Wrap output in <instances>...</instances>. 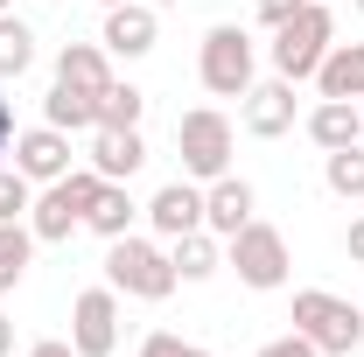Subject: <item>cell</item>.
<instances>
[{
  "label": "cell",
  "instance_id": "obj_1",
  "mask_svg": "<svg viewBox=\"0 0 364 357\" xmlns=\"http://www.w3.org/2000/svg\"><path fill=\"white\" fill-rule=\"evenodd\" d=\"M336 43V14H329V0H301L280 28H273V70L287 78V85H301V78H316L322 56Z\"/></svg>",
  "mask_w": 364,
  "mask_h": 357
},
{
  "label": "cell",
  "instance_id": "obj_2",
  "mask_svg": "<svg viewBox=\"0 0 364 357\" xmlns=\"http://www.w3.org/2000/svg\"><path fill=\"white\" fill-rule=\"evenodd\" d=\"M105 287L134 294V302H168L176 294V260L154 245V238H112L105 245Z\"/></svg>",
  "mask_w": 364,
  "mask_h": 357
},
{
  "label": "cell",
  "instance_id": "obj_3",
  "mask_svg": "<svg viewBox=\"0 0 364 357\" xmlns=\"http://www.w3.org/2000/svg\"><path fill=\"white\" fill-rule=\"evenodd\" d=\"M294 329H301L322 357H358L364 309H350V302L329 294V287H301V294H294Z\"/></svg>",
  "mask_w": 364,
  "mask_h": 357
},
{
  "label": "cell",
  "instance_id": "obj_4",
  "mask_svg": "<svg viewBox=\"0 0 364 357\" xmlns=\"http://www.w3.org/2000/svg\"><path fill=\"white\" fill-rule=\"evenodd\" d=\"M252 70H259L252 36H245L238 21H218V28L203 36V49H196V78H203V91H218V98H245V91L259 85Z\"/></svg>",
  "mask_w": 364,
  "mask_h": 357
},
{
  "label": "cell",
  "instance_id": "obj_5",
  "mask_svg": "<svg viewBox=\"0 0 364 357\" xmlns=\"http://www.w3.org/2000/svg\"><path fill=\"white\" fill-rule=\"evenodd\" d=\"M98 169H70V176H56V182H43V196L28 203V231H36V245H63L77 224H85V211H91V196H98Z\"/></svg>",
  "mask_w": 364,
  "mask_h": 357
},
{
  "label": "cell",
  "instance_id": "obj_6",
  "mask_svg": "<svg viewBox=\"0 0 364 357\" xmlns=\"http://www.w3.org/2000/svg\"><path fill=\"white\" fill-rule=\"evenodd\" d=\"M176 154H182V176L189 182H218L231 176V119L218 105H196L176 119Z\"/></svg>",
  "mask_w": 364,
  "mask_h": 357
},
{
  "label": "cell",
  "instance_id": "obj_7",
  "mask_svg": "<svg viewBox=\"0 0 364 357\" xmlns=\"http://www.w3.org/2000/svg\"><path fill=\"white\" fill-rule=\"evenodd\" d=\"M225 267L238 273L252 294H273V287H287V267H294V260H287V238H280L273 224L252 218L245 231H231V238H225Z\"/></svg>",
  "mask_w": 364,
  "mask_h": 357
},
{
  "label": "cell",
  "instance_id": "obj_8",
  "mask_svg": "<svg viewBox=\"0 0 364 357\" xmlns=\"http://www.w3.org/2000/svg\"><path fill=\"white\" fill-rule=\"evenodd\" d=\"M70 343H77V357L119 351V287H85L70 302Z\"/></svg>",
  "mask_w": 364,
  "mask_h": 357
},
{
  "label": "cell",
  "instance_id": "obj_9",
  "mask_svg": "<svg viewBox=\"0 0 364 357\" xmlns=\"http://www.w3.org/2000/svg\"><path fill=\"white\" fill-rule=\"evenodd\" d=\"M14 169L28 182H56V176H70V134L63 127H28V134H14Z\"/></svg>",
  "mask_w": 364,
  "mask_h": 357
},
{
  "label": "cell",
  "instance_id": "obj_10",
  "mask_svg": "<svg viewBox=\"0 0 364 357\" xmlns=\"http://www.w3.org/2000/svg\"><path fill=\"white\" fill-rule=\"evenodd\" d=\"M98 43H105V56H127V63H134V56H147V49L161 43V21H154L147 0L105 7V36H98Z\"/></svg>",
  "mask_w": 364,
  "mask_h": 357
},
{
  "label": "cell",
  "instance_id": "obj_11",
  "mask_svg": "<svg viewBox=\"0 0 364 357\" xmlns=\"http://www.w3.org/2000/svg\"><path fill=\"white\" fill-rule=\"evenodd\" d=\"M147 224H154L161 238L196 231V224H203V182H189V176L161 182V189H154V203H147Z\"/></svg>",
  "mask_w": 364,
  "mask_h": 357
},
{
  "label": "cell",
  "instance_id": "obj_12",
  "mask_svg": "<svg viewBox=\"0 0 364 357\" xmlns=\"http://www.w3.org/2000/svg\"><path fill=\"white\" fill-rule=\"evenodd\" d=\"M252 182L245 176H218V182H203V231H218V238H231V231H245L252 224Z\"/></svg>",
  "mask_w": 364,
  "mask_h": 357
},
{
  "label": "cell",
  "instance_id": "obj_13",
  "mask_svg": "<svg viewBox=\"0 0 364 357\" xmlns=\"http://www.w3.org/2000/svg\"><path fill=\"white\" fill-rule=\"evenodd\" d=\"M140 161H147V140H140V127H91V169H98L105 182L140 176Z\"/></svg>",
  "mask_w": 364,
  "mask_h": 357
},
{
  "label": "cell",
  "instance_id": "obj_14",
  "mask_svg": "<svg viewBox=\"0 0 364 357\" xmlns=\"http://www.w3.org/2000/svg\"><path fill=\"white\" fill-rule=\"evenodd\" d=\"M245 134H252V140L294 134V85H287V78H273V85H252V91H245Z\"/></svg>",
  "mask_w": 364,
  "mask_h": 357
},
{
  "label": "cell",
  "instance_id": "obj_15",
  "mask_svg": "<svg viewBox=\"0 0 364 357\" xmlns=\"http://www.w3.org/2000/svg\"><path fill=\"white\" fill-rule=\"evenodd\" d=\"M309 140H316L322 154H336V147H358V140H364V112H358V98H322L316 112H309Z\"/></svg>",
  "mask_w": 364,
  "mask_h": 357
},
{
  "label": "cell",
  "instance_id": "obj_16",
  "mask_svg": "<svg viewBox=\"0 0 364 357\" xmlns=\"http://www.w3.org/2000/svg\"><path fill=\"white\" fill-rule=\"evenodd\" d=\"M134 218H140V203L127 196V182H98V196H91V211H85V231H98L112 245V238L134 231Z\"/></svg>",
  "mask_w": 364,
  "mask_h": 357
},
{
  "label": "cell",
  "instance_id": "obj_17",
  "mask_svg": "<svg viewBox=\"0 0 364 357\" xmlns=\"http://www.w3.org/2000/svg\"><path fill=\"white\" fill-rule=\"evenodd\" d=\"M316 91L322 98H364V43H329L316 70Z\"/></svg>",
  "mask_w": 364,
  "mask_h": 357
},
{
  "label": "cell",
  "instance_id": "obj_18",
  "mask_svg": "<svg viewBox=\"0 0 364 357\" xmlns=\"http://www.w3.org/2000/svg\"><path fill=\"white\" fill-rule=\"evenodd\" d=\"M56 78L77 91H105L112 85V56H105V43H63L56 49Z\"/></svg>",
  "mask_w": 364,
  "mask_h": 357
},
{
  "label": "cell",
  "instance_id": "obj_19",
  "mask_svg": "<svg viewBox=\"0 0 364 357\" xmlns=\"http://www.w3.org/2000/svg\"><path fill=\"white\" fill-rule=\"evenodd\" d=\"M168 260H176V280H210V273L225 267V245H218V231H182V238H168Z\"/></svg>",
  "mask_w": 364,
  "mask_h": 357
},
{
  "label": "cell",
  "instance_id": "obj_20",
  "mask_svg": "<svg viewBox=\"0 0 364 357\" xmlns=\"http://www.w3.org/2000/svg\"><path fill=\"white\" fill-rule=\"evenodd\" d=\"M43 119L49 127H63V134H85V127H98V91H77V85H49V98H43Z\"/></svg>",
  "mask_w": 364,
  "mask_h": 357
},
{
  "label": "cell",
  "instance_id": "obj_21",
  "mask_svg": "<svg viewBox=\"0 0 364 357\" xmlns=\"http://www.w3.org/2000/svg\"><path fill=\"white\" fill-rule=\"evenodd\" d=\"M322 182H329V196L358 203V196H364V140H358V147H336V154H322Z\"/></svg>",
  "mask_w": 364,
  "mask_h": 357
},
{
  "label": "cell",
  "instance_id": "obj_22",
  "mask_svg": "<svg viewBox=\"0 0 364 357\" xmlns=\"http://www.w3.org/2000/svg\"><path fill=\"white\" fill-rule=\"evenodd\" d=\"M28 260H36V231H28V218H21V224H0V294L21 287Z\"/></svg>",
  "mask_w": 364,
  "mask_h": 357
},
{
  "label": "cell",
  "instance_id": "obj_23",
  "mask_svg": "<svg viewBox=\"0 0 364 357\" xmlns=\"http://www.w3.org/2000/svg\"><path fill=\"white\" fill-rule=\"evenodd\" d=\"M140 112H147V91L140 85H112L98 91V127H140Z\"/></svg>",
  "mask_w": 364,
  "mask_h": 357
},
{
  "label": "cell",
  "instance_id": "obj_24",
  "mask_svg": "<svg viewBox=\"0 0 364 357\" xmlns=\"http://www.w3.org/2000/svg\"><path fill=\"white\" fill-rule=\"evenodd\" d=\"M36 63V36H28V21L21 14H0V78H21Z\"/></svg>",
  "mask_w": 364,
  "mask_h": 357
},
{
  "label": "cell",
  "instance_id": "obj_25",
  "mask_svg": "<svg viewBox=\"0 0 364 357\" xmlns=\"http://www.w3.org/2000/svg\"><path fill=\"white\" fill-rule=\"evenodd\" d=\"M28 203H36V182L21 176V169H0V224H21Z\"/></svg>",
  "mask_w": 364,
  "mask_h": 357
},
{
  "label": "cell",
  "instance_id": "obj_26",
  "mask_svg": "<svg viewBox=\"0 0 364 357\" xmlns=\"http://www.w3.org/2000/svg\"><path fill=\"white\" fill-rule=\"evenodd\" d=\"M140 357H210L203 343H182V336H168V329H154L147 343H140Z\"/></svg>",
  "mask_w": 364,
  "mask_h": 357
},
{
  "label": "cell",
  "instance_id": "obj_27",
  "mask_svg": "<svg viewBox=\"0 0 364 357\" xmlns=\"http://www.w3.org/2000/svg\"><path fill=\"white\" fill-rule=\"evenodd\" d=\"M259 357H322L301 329H287V336H273V343H259Z\"/></svg>",
  "mask_w": 364,
  "mask_h": 357
},
{
  "label": "cell",
  "instance_id": "obj_28",
  "mask_svg": "<svg viewBox=\"0 0 364 357\" xmlns=\"http://www.w3.org/2000/svg\"><path fill=\"white\" fill-rule=\"evenodd\" d=\"M294 7H301V0H259V21H267V28H280Z\"/></svg>",
  "mask_w": 364,
  "mask_h": 357
},
{
  "label": "cell",
  "instance_id": "obj_29",
  "mask_svg": "<svg viewBox=\"0 0 364 357\" xmlns=\"http://www.w3.org/2000/svg\"><path fill=\"white\" fill-rule=\"evenodd\" d=\"M28 357H77V343H70V336H43Z\"/></svg>",
  "mask_w": 364,
  "mask_h": 357
},
{
  "label": "cell",
  "instance_id": "obj_30",
  "mask_svg": "<svg viewBox=\"0 0 364 357\" xmlns=\"http://www.w3.org/2000/svg\"><path fill=\"white\" fill-rule=\"evenodd\" d=\"M343 252H350V260L364 267V218H350V231H343Z\"/></svg>",
  "mask_w": 364,
  "mask_h": 357
},
{
  "label": "cell",
  "instance_id": "obj_31",
  "mask_svg": "<svg viewBox=\"0 0 364 357\" xmlns=\"http://www.w3.org/2000/svg\"><path fill=\"white\" fill-rule=\"evenodd\" d=\"M0 154H14V105L0 98Z\"/></svg>",
  "mask_w": 364,
  "mask_h": 357
},
{
  "label": "cell",
  "instance_id": "obj_32",
  "mask_svg": "<svg viewBox=\"0 0 364 357\" xmlns=\"http://www.w3.org/2000/svg\"><path fill=\"white\" fill-rule=\"evenodd\" d=\"M0 357H14V322L0 315Z\"/></svg>",
  "mask_w": 364,
  "mask_h": 357
},
{
  "label": "cell",
  "instance_id": "obj_33",
  "mask_svg": "<svg viewBox=\"0 0 364 357\" xmlns=\"http://www.w3.org/2000/svg\"><path fill=\"white\" fill-rule=\"evenodd\" d=\"M147 7H182V0H147Z\"/></svg>",
  "mask_w": 364,
  "mask_h": 357
},
{
  "label": "cell",
  "instance_id": "obj_34",
  "mask_svg": "<svg viewBox=\"0 0 364 357\" xmlns=\"http://www.w3.org/2000/svg\"><path fill=\"white\" fill-rule=\"evenodd\" d=\"M98 7H127V0H98Z\"/></svg>",
  "mask_w": 364,
  "mask_h": 357
},
{
  "label": "cell",
  "instance_id": "obj_35",
  "mask_svg": "<svg viewBox=\"0 0 364 357\" xmlns=\"http://www.w3.org/2000/svg\"><path fill=\"white\" fill-rule=\"evenodd\" d=\"M0 14H14V0H0Z\"/></svg>",
  "mask_w": 364,
  "mask_h": 357
},
{
  "label": "cell",
  "instance_id": "obj_36",
  "mask_svg": "<svg viewBox=\"0 0 364 357\" xmlns=\"http://www.w3.org/2000/svg\"><path fill=\"white\" fill-rule=\"evenodd\" d=\"M350 7H358V14H364V0H350Z\"/></svg>",
  "mask_w": 364,
  "mask_h": 357
}]
</instances>
